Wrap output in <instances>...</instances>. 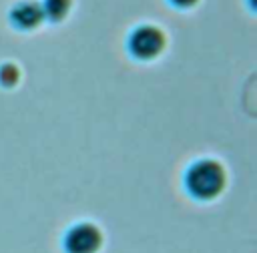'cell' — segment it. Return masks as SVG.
I'll return each mask as SVG.
<instances>
[{
	"instance_id": "6",
	"label": "cell",
	"mask_w": 257,
	"mask_h": 253,
	"mask_svg": "<svg viewBox=\"0 0 257 253\" xmlns=\"http://www.w3.org/2000/svg\"><path fill=\"white\" fill-rule=\"evenodd\" d=\"M173 4H177V6H191L193 2H197V0H171Z\"/></svg>"
},
{
	"instance_id": "2",
	"label": "cell",
	"mask_w": 257,
	"mask_h": 253,
	"mask_svg": "<svg viewBox=\"0 0 257 253\" xmlns=\"http://www.w3.org/2000/svg\"><path fill=\"white\" fill-rule=\"evenodd\" d=\"M102 243V235L98 227L92 223H78L68 229L64 235V249L66 253H96Z\"/></svg>"
},
{
	"instance_id": "3",
	"label": "cell",
	"mask_w": 257,
	"mask_h": 253,
	"mask_svg": "<svg viewBox=\"0 0 257 253\" xmlns=\"http://www.w3.org/2000/svg\"><path fill=\"white\" fill-rule=\"evenodd\" d=\"M128 46H131V52L135 56H139V58H153V56H157L163 50L165 34L159 28H155L153 24H145V26H139L131 34Z\"/></svg>"
},
{
	"instance_id": "5",
	"label": "cell",
	"mask_w": 257,
	"mask_h": 253,
	"mask_svg": "<svg viewBox=\"0 0 257 253\" xmlns=\"http://www.w3.org/2000/svg\"><path fill=\"white\" fill-rule=\"evenodd\" d=\"M68 8H70V0H44V6H42L44 14H48L54 20L66 16Z\"/></svg>"
},
{
	"instance_id": "4",
	"label": "cell",
	"mask_w": 257,
	"mask_h": 253,
	"mask_svg": "<svg viewBox=\"0 0 257 253\" xmlns=\"http://www.w3.org/2000/svg\"><path fill=\"white\" fill-rule=\"evenodd\" d=\"M42 18H44V10L38 2H22L12 10V20L20 28H34L42 22Z\"/></svg>"
},
{
	"instance_id": "1",
	"label": "cell",
	"mask_w": 257,
	"mask_h": 253,
	"mask_svg": "<svg viewBox=\"0 0 257 253\" xmlns=\"http://www.w3.org/2000/svg\"><path fill=\"white\" fill-rule=\"evenodd\" d=\"M187 191L197 199H213L225 187V171L217 161H197L185 175Z\"/></svg>"
}]
</instances>
